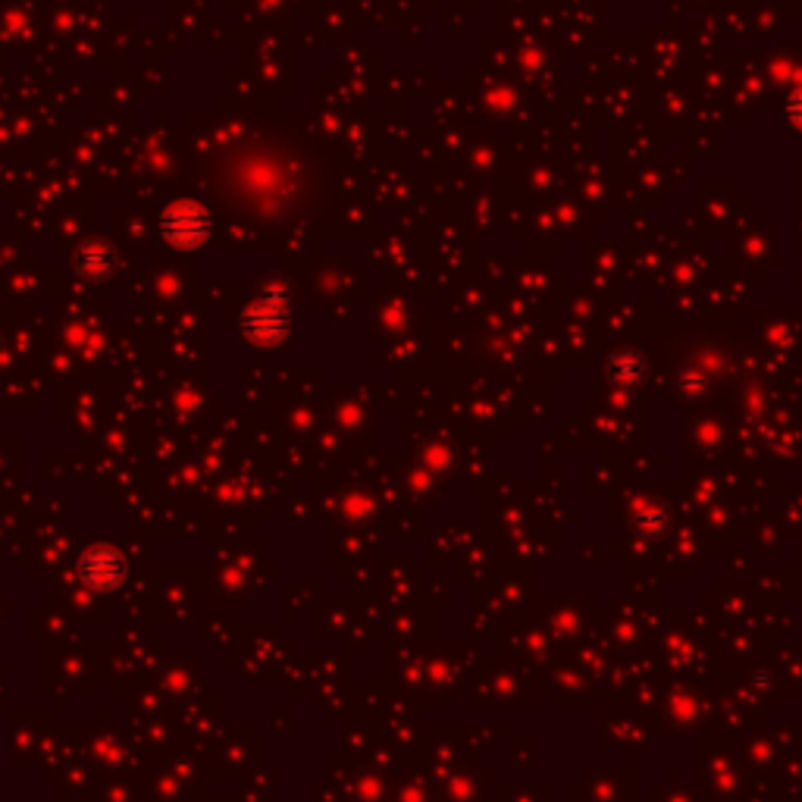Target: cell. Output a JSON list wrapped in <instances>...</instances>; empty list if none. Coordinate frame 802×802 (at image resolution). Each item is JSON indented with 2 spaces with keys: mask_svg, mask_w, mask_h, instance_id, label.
Returning a JSON list of instances; mask_svg holds the SVG:
<instances>
[{
  "mask_svg": "<svg viewBox=\"0 0 802 802\" xmlns=\"http://www.w3.org/2000/svg\"><path fill=\"white\" fill-rule=\"evenodd\" d=\"M160 233L167 238L169 245H179V248H195L200 245L207 233H211V217L204 214V207L183 200V204H173L164 219H160Z\"/></svg>",
  "mask_w": 802,
  "mask_h": 802,
  "instance_id": "cell-2",
  "label": "cell"
},
{
  "mask_svg": "<svg viewBox=\"0 0 802 802\" xmlns=\"http://www.w3.org/2000/svg\"><path fill=\"white\" fill-rule=\"evenodd\" d=\"M285 326H288V307H285L283 288H270L267 295H261V301L251 307L248 317H245V330H248L251 342H257V345L280 342Z\"/></svg>",
  "mask_w": 802,
  "mask_h": 802,
  "instance_id": "cell-1",
  "label": "cell"
},
{
  "mask_svg": "<svg viewBox=\"0 0 802 802\" xmlns=\"http://www.w3.org/2000/svg\"><path fill=\"white\" fill-rule=\"evenodd\" d=\"M82 574L91 586L117 584L119 574H123V558L114 549H95L91 555H85Z\"/></svg>",
  "mask_w": 802,
  "mask_h": 802,
  "instance_id": "cell-3",
  "label": "cell"
},
{
  "mask_svg": "<svg viewBox=\"0 0 802 802\" xmlns=\"http://www.w3.org/2000/svg\"><path fill=\"white\" fill-rule=\"evenodd\" d=\"M79 267H82L85 276L104 280V276L114 270V251L107 248L104 242H91V245H85L82 254H79Z\"/></svg>",
  "mask_w": 802,
  "mask_h": 802,
  "instance_id": "cell-4",
  "label": "cell"
},
{
  "mask_svg": "<svg viewBox=\"0 0 802 802\" xmlns=\"http://www.w3.org/2000/svg\"><path fill=\"white\" fill-rule=\"evenodd\" d=\"M636 527L643 530L646 536H658L665 530V524H668V515H665V508L662 505H646V508H639L634 515Z\"/></svg>",
  "mask_w": 802,
  "mask_h": 802,
  "instance_id": "cell-5",
  "label": "cell"
}]
</instances>
